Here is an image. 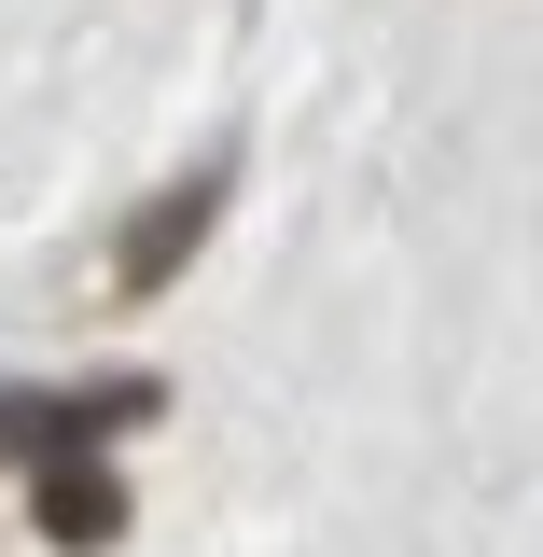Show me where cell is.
Masks as SVG:
<instances>
[{
	"instance_id": "1",
	"label": "cell",
	"mask_w": 543,
	"mask_h": 557,
	"mask_svg": "<svg viewBox=\"0 0 543 557\" xmlns=\"http://www.w3.org/2000/svg\"><path fill=\"white\" fill-rule=\"evenodd\" d=\"M139 418H168V376H28V391H0V460H112Z\"/></svg>"
},
{
	"instance_id": "3",
	"label": "cell",
	"mask_w": 543,
	"mask_h": 557,
	"mask_svg": "<svg viewBox=\"0 0 543 557\" xmlns=\"http://www.w3.org/2000/svg\"><path fill=\"white\" fill-rule=\"evenodd\" d=\"M28 530L57 557H112L126 544V474H112V460H42V474H28Z\"/></svg>"
},
{
	"instance_id": "2",
	"label": "cell",
	"mask_w": 543,
	"mask_h": 557,
	"mask_svg": "<svg viewBox=\"0 0 543 557\" xmlns=\"http://www.w3.org/2000/svg\"><path fill=\"white\" fill-rule=\"evenodd\" d=\"M223 196H237V153H196L168 196H139V209H126V237H112V293H126V307H139V293H168V278L209 251Z\"/></svg>"
}]
</instances>
